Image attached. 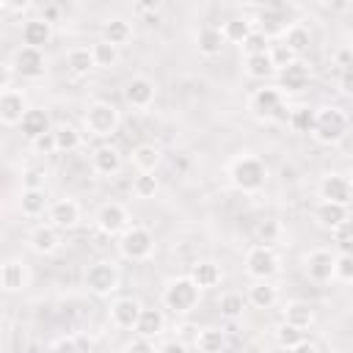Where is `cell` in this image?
I'll use <instances>...</instances> for the list:
<instances>
[{
  "label": "cell",
  "mask_w": 353,
  "mask_h": 353,
  "mask_svg": "<svg viewBox=\"0 0 353 353\" xmlns=\"http://www.w3.org/2000/svg\"><path fill=\"white\" fill-rule=\"evenodd\" d=\"M36 149H39V152H58V149H55V132H47L44 138H39V141H36Z\"/></svg>",
  "instance_id": "f5cc1de1"
},
{
  "label": "cell",
  "mask_w": 353,
  "mask_h": 353,
  "mask_svg": "<svg viewBox=\"0 0 353 353\" xmlns=\"http://www.w3.org/2000/svg\"><path fill=\"white\" fill-rule=\"evenodd\" d=\"M22 135L28 138V141H39V138H44L47 132H52L50 130V116L41 110V108H30L28 113H25V119H22Z\"/></svg>",
  "instance_id": "2e32d148"
},
{
  "label": "cell",
  "mask_w": 353,
  "mask_h": 353,
  "mask_svg": "<svg viewBox=\"0 0 353 353\" xmlns=\"http://www.w3.org/2000/svg\"><path fill=\"white\" fill-rule=\"evenodd\" d=\"M127 353H154V347H152V342L149 339H135V342H130L127 345Z\"/></svg>",
  "instance_id": "816d5d0a"
},
{
  "label": "cell",
  "mask_w": 353,
  "mask_h": 353,
  "mask_svg": "<svg viewBox=\"0 0 353 353\" xmlns=\"http://www.w3.org/2000/svg\"><path fill=\"white\" fill-rule=\"evenodd\" d=\"M279 83H281L284 91H301V88H306V83H309V69H306L301 61H295L292 66L279 69Z\"/></svg>",
  "instance_id": "603a6c76"
},
{
  "label": "cell",
  "mask_w": 353,
  "mask_h": 353,
  "mask_svg": "<svg viewBox=\"0 0 353 353\" xmlns=\"http://www.w3.org/2000/svg\"><path fill=\"white\" fill-rule=\"evenodd\" d=\"M163 325H165V320H163V312L160 309H143L141 317H138L135 331H138L141 339H152V336H157L163 331Z\"/></svg>",
  "instance_id": "4316f807"
},
{
  "label": "cell",
  "mask_w": 353,
  "mask_h": 353,
  "mask_svg": "<svg viewBox=\"0 0 353 353\" xmlns=\"http://www.w3.org/2000/svg\"><path fill=\"white\" fill-rule=\"evenodd\" d=\"M22 182H25V190H44V188H41V185H44V171L30 168V171H25Z\"/></svg>",
  "instance_id": "7dc6e473"
},
{
  "label": "cell",
  "mask_w": 353,
  "mask_h": 353,
  "mask_svg": "<svg viewBox=\"0 0 353 353\" xmlns=\"http://www.w3.org/2000/svg\"><path fill=\"white\" fill-rule=\"evenodd\" d=\"M119 110H116V105H110V102H94V105H88V110H85V127H88V132L91 135H97V138H108V135H113L116 130H119Z\"/></svg>",
  "instance_id": "277c9868"
},
{
  "label": "cell",
  "mask_w": 353,
  "mask_h": 353,
  "mask_svg": "<svg viewBox=\"0 0 353 353\" xmlns=\"http://www.w3.org/2000/svg\"><path fill=\"white\" fill-rule=\"evenodd\" d=\"M306 273H309L312 281H320V284L323 281H331L336 276V259L328 251L317 248V251H312L306 256Z\"/></svg>",
  "instance_id": "30bf717a"
},
{
  "label": "cell",
  "mask_w": 353,
  "mask_h": 353,
  "mask_svg": "<svg viewBox=\"0 0 353 353\" xmlns=\"http://www.w3.org/2000/svg\"><path fill=\"white\" fill-rule=\"evenodd\" d=\"M58 17H61V8H58V6H52V3H47V6L41 8V19H44V22H55Z\"/></svg>",
  "instance_id": "db71d44e"
},
{
  "label": "cell",
  "mask_w": 353,
  "mask_h": 353,
  "mask_svg": "<svg viewBox=\"0 0 353 353\" xmlns=\"http://www.w3.org/2000/svg\"><path fill=\"white\" fill-rule=\"evenodd\" d=\"M221 33H223V39H226V41L243 44V41H245V39L254 33V28H251V22H248V19H240V17H234V19H226V22H223Z\"/></svg>",
  "instance_id": "836d02e7"
},
{
  "label": "cell",
  "mask_w": 353,
  "mask_h": 353,
  "mask_svg": "<svg viewBox=\"0 0 353 353\" xmlns=\"http://www.w3.org/2000/svg\"><path fill=\"white\" fill-rule=\"evenodd\" d=\"M124 99H127L132 108H138V110L149 108V105L154 102V83H152L149 77H132V80L124 85Z\"/></svg>",
  "instance_id": "5bb4252c"
},
{
  "label": "cell",
  "mask_w": 353,
  "mask_h": 353,
  "mask_svg": "<svg viewBox=\"0 0 353 353\" xmlns=\"http://www.w3.org/2000/svg\"><path fill=\"white\" fill-rule=\"evenodd\" d=\"M0 6H3V8H8V11H25V8L30 6V3H25V0H22V3H11V0H0Z\"/></svg>",
  "instance_id": "6f0895ef"
},
{
  "label": "cell",
  "mask_w": 353,
  "mask_h": 353,
  "mask_svg": "<svg viewBox=\"0 0 353 353\" xmlns=\"http://www.w3.org/2000/svg\"><path fill=\"white\" fill-rule=\"evenodd\" d=\"M276 342H279V347L292 350V347H298V345L306 342V339H303V331H301V328H295V325H290V323H281V325L276 328Z\"/></svg>",
  "instance_id": "ab89813d"
},
{
  "label": "cell",
  "mask_w": 353,
  "mask_h": 353,
  "mask_svg": "<svg viewBox=\"0 0 353 353\" xmlns=\"http://www.w3.org/2000/svg\"><path fill=\"white\" fill-rule=\"evenodd\" d=\"M256 22H259V33L268 36V39L287 33V17L279 8H262L259 17H256Z\"/></svg>",
  "instance_id": "44dd1931"
},
{
  "label": "cell",
  "mask_w": 353,
  "mask_h": 353,
  "mask_svg": "<svg viewBox=\"0 0 353 353\" xmlns=\"http://www.w3.org/2000/svg\"><path fill=\"white\" fill-rule=\"evenodd\" d=\"M270 58H273V66L276 69H287V66H292L298 61V55L287 44H273L270 47Z\"/></svg>",
  "instance_id": "f6af8a7d"
},
{
  "label": "cell",
  "mask_w": 353,
  "mask_h": 353,
  "mask_svg": "<svg viewBox=\"0 0 353 353\" xmlns=\"http://www.w3.org/2000/svg\"><path fill=\"white\" fill-rule=\"evenodd\" d=\"M91 52H94V61H97V66H102V69H108V66H113L116 61H119V47L116 44H110V41H97L94 47H91Z\"/></svg>",
  "instance_id": "60d3db41"
},
{
  "label": "cell",
  "mask_w": 353,
  "mask_h": 353,
  "mask_svg": "<svg viewBox=\"0 0 353 353\" xmlns=\"http://www.w3.org/2000/svg\"><path fill=\"white\" fill-rule=\"evenodd\" d=\"M347 127H350V119H347V113L342 108H320L312 135L317 138V143L334 146L347 135Z\"/></svg>",
  "instance_id": "6da1fadb"
},
{
  "label": "cell",
  "mask_w": 353,
  "mask_h": 353,
  "mask_svg": "<svg viewBox=\"0 0 353 353\" xmlns=\"http://www.w3.org/2000/svg\"><path fill=\"white\" fill-rule=\"evenodd\" d=\"M331 11H345V8H350V3H325Z\"/></svg>",
  "instance_id": "94428289"
},
{
  "label": "cell",
  "mask_w": 353,
  "mask_h": 353,
  "mask_svg": "<svg viewBox=\"0 0 353 353\" xmlns=\"http://www.w3.org/2000/svg\"><path fill=\"white\" fill-rule=\"evenodd\" d=\"M55 353H80V350H77V345H74L72 339H61V342L55 345Z\"/></svg>",
  "instance_id": "11a10c76"
},
{
  "label": "cell",
  "mask_w": 353,
  "mask_h": 353,
  "mask_svg": "<svg viewBox=\"0 0 353 353\" xmlns=\"http://www.w3.org/2000/svg\"><path fill=\"white\" fill-rule=\"evenodd\" d=\"M66 66H69L74 74H88V72L97 66V61H94V52H91L88 47H74V50H69V55H66Z\"/></svg>",
  "instance_id": "1f68e13d"
},
{
  "label": "cell",
  "mask_w": 353,
  "mask_h": 353,
  "mask_svg": "<svg viewBox=\"0 0 353 353\" xmlns=\"http://www.w3.org/2000/svg\"><path fill=\"white\" fill-rule=\"evenodd\" d=\"M320 199L347 207L350 199H353V185H350V179L342 176V174H328V176H323V182H320Z\"/></svg>",
  "instance_id": "9c48e42d"
},
{
  "label": "cell",
  "mask_w": 353,
  "mask_h": 353,
  "mask_svg": "<svg viewBox=\"0 0 353 353\" xmlns=\"http://www.w3.org/2000/svg\"><path fill=\"white\" fill-rule=\"evenodd\" d=\"M336 279L353 281V256H336Z\"/></svg>",
  "instance_id": "c3c4849f"
},
{
  "label": "cell",
  "mask_w": 353,
  "mask_h": 353,
  "mask_svg": "<svg viewBox=\"0 0 353 353\" xmlns=\"http://www.w3.org/2000/svg\"><path fill=\"white\" fill-rule=\"evenodd\" d=\"M245 72H248V77H254V80H265V77L276 74L279 69L273 66L270 52H262V55H251V58H245Z\"/></svg>",
  "instance_id": "d6a6232c"
},
{
  "label": "cell",
  "mask_w": 353,
  "mask_h": 353,
  "mask_svg": "<svg viewBox=\"0 0 353 353\" xmlns=\"http://www.w3.org/2000/svg\"><path fill=\"white\" fill-rule=\"evenodd\" d=\"M196 347L199 353H221L226 347V334L221 328H204L196 336Z\"/></svg>",
  "instance_id": "f546056e"
},
{
  "label": "cell",
  "mask_w": 353,
  "mask_h": 353,
  "mask_svg": "<svg viewBox=\"0 0 353 353\" xmlns=\"http://www.w3.org/2000/svg\"><path fill=\"white\" fill-rule=\"evenodd\" d=\"M190 279L196 281L199 290H212V287L221 281V268H218L215 262H196Z\"/></svg>",
  "instance_id": "83f0119b"
},
{
  "label": "cell",
  "mask_w": 353,
  "mask_h": 353,
  "mask_svg": "<svg viewBox=\"0 0 353 353\" xmlns=\"http://www.w3.org/2000/svg\"><path fill=\"white\" fill-rule=\"evenodd\" d=\"M223 41L226 39H223V33L218 28H201L196 33V47H199L201 55H218L221 47H223Z\"/></svg>",
  "instance_id": "f1b7e54d"
},
{
  "label": "cell",
  "mask_w": 353,
  "mask_h": 353,
  "mask_svg": "<svg viewBox=\"0 0 353 353\" xmlns=\"http://www.w3.org/2000/svg\"><path fill=\"white\" fill-rule=\"evenodd\" d=\"M132 165L141 171V174H152L157 165H160V149L152 146V143H141L132 149Z\"/></svg>",
  "instance_id": "d4e9b609"
},
{
  "label": "cell",
  "mask_w": 353,
  "mask_h": 353,
  "mask_svg": "<svg viewBox=\"0 0 353 353\" xmlns=\"http://www.w3.org/2000/svg\"><path fill=\"white\" fill-rule=\"evenodd\" d=\"M14 69L22 77H41L44 74V52L36 47H19L14 55Z\"/></svg>",
  "instance_id": "8fae6325"
},
{
  "label": "cell",
  "mask_w": 353,
  "mask_h": 353,
  "mask_svg": "<svg viewBox=\"0 0 353 353\" xmlns=\"http://www.w3.org/2000/svg\"><path fill=\"white\" fill-rule=\"evenodd\" d=\"M163 303L165 309H171L174 314H185L190 312L196 303H199V287L190 276H182V279H174L165 292H163Z\"/></svg>",
  "instance_id": "3957f363"
},
{
  "label": "cell",
  "mask_w": 353,
  "mask_h": 353,
  "mask_svg": "<svg viewBox=\"0 0 353 353\" xmlns=\"http://www.w3.org/2000/svg\"><path fill=\"white\" fill-rule=\"evenodd\" d=\"M119 270L113 262H94L88 270H85V287L94 292V295H110L116 287H119Z\"/></svg>",
  "instance_id": "ba28073f"
},
{
  "label": "cell",
  "mask_w": 353,
  "mask_h": 353,
  "mask_svg": "<svg viewBox=\"0 0 353 353\" xmlns=\"http://www.w3.org/2000/svg\"><path fill=\"white\" fill-rule=\"evenodd\" d=\"M28 110L30 108H25V97L19 91L8 88V91L0 94V121L3 124H22Z\"/></svg>",
  "instance_id": "4fadbf2b"
},
{
  "label": "cell",
  "mask_w": 353,
  "mask_h": 353,
  "mask_svg": "<svg viewBox=\"0 0 353 353\" xmlns=\"http://www.w3.org/2000/svg\"><path fill=\"white\" fill-rule=\"evenodd\" d=\"M50 221L52 226H61V229H72L77 221H80V207L74 199H61L50 207Z\"/></svg>",
  "instance_id": "e0dca14e"
},
{
  "label": "cell",
  "mask_w": 353,
  "mask_h": 353,
  "mask_svg": "<svg viewBox=\"0 0 353 353\" xmlns=\"http://www.w3.org/2000/svg\"><path fill=\"white\" fill-rule=\"evenodd\" d=\"M91 165H94L97 174L110 176V174H116L121 168V154H119L116 146H97L94 154H91Z\"/></svg>",
  "instance_id": "ac0fdd59"
},
{
  "label": "cell",
  "mask_w": 353,
  "mask_h": 353,
  "mask_svg": "<svg viewBox=\"0 0 353 353\" xmlns=\"http://www.w3.org/2000/svg\"><path fill=\"white\" fill-rule=\"evenodd\" d=\"M119 251H121V256H127V259H132V262H141V259L152 256V251H154V240H152L149 229H143V226H132V229H127V232L121 234V240H119Z\"/></svg>",
  "instance_id": "8992f818"
},
{
  "label": "cell",
  "mask_w": 353,
  "mask_h": 353,
  "mask_svg": "<svg viewBox=\"0 0 353 353\" xmlns=\"http://www.w3.org/2000/svg\"><path fill=\"white\" fill-rule=\"evenodd\" d=\"M22 41H25V47L41 50L50 41V22H44V19H28L22 25Z\"/></svg>",
  "instance_id": "7402d4cb"
},
{
  "label": "cell",
  "mask_w": 353,
  "mask_h": 353,
  "mask_svg": "<svg viewBox=\"0 0 353 353\" xmlns=\"http://www.w3.org/2000/svg\"><path fill=\"white\" fill-rule=\"evenodd\" d=\"M80 353H88V350H80Z\"/></svg>",
  "instance_id": "6125c7cd"
},
{
  "label": "cell",
  "mask_w": 353,
  "mask_h": 353,
  "mask_svg": "<svg viewBox=\"0 0 353 353\" xmlns=\"http://www.w3.org/2000/svg\"><path fill=\"white\" fill-rule=\"evenodd\" d=\"M314 119H317V110L301 105V108H292V113H290L287 121H290V127L295 132H312L314 130Z\"/></svg>",
  "instance_id": "8d00e7d4"
},
{
  "label": "cell",
  "mask_w": 353,
  "mask_h": 353,
  "mask_svg": "<svg viewBox=\"0 0 353 353\" xmlns=\"http://www.w3.org/2000/svg\"><path fill=\"white\" fill-rule=\"evenodd\" d=\"M339 88H342V94L353 97V66H347V69L342 72V77H339Z\"/></svg>",
  "instance_id": "f907efd6"
},
{
  "label": "cell",
  "mask_w": 353,
  "mask_h": 353,
  "mask_svg": "<svg viewBox=\"0 0 353 353\" xmlns=\"http://www.w3.org/2000/svg\"><path fill=\"white\" fill-rule=\"evenodd\" d=\"M58 232H55V226L50 223V226H36L33 232H30V248L36 251V254H52L55 248H58Z\"/></svg>",
  "instance_id": "cb8c5ba5"
},
{
  "label": "cell",
  "mask_w": 353,
  "mask_h": 353,
  "mask_svg": "<svg viewBox=\"0 0 353 353\" xmlns=\"http://www.w3.org/2000/svg\"><path fill=\"white\" fill-rule=\"evenodd\" d=\"M314 218H317L320 226H325V229H331V232H334L339 223L350 221V218H347V207H345V204H334V201H320L317 210H314Z\"/></svg>",
  "instance_id": "d6986e66"
},
{
  "label": "cell",
  "mask_w": 353,
  "mask_h": 353,
  "mask_svg": "<svg viewBox=\"0 0 353 353\" xmlns=\"http://www.w3.org/2000/svg\"><path fill=\"white\" fill-rule=\"evenodd\" d=\"M339 245V256H353V240H342Z\"/></svg>",
  "instance_id": "680465c9"
},
{
  "label": "cell",
  "mask_w": 353,
  "mask_h": 353,
  "mask_svg": "<svg viewBox=\"0 0 353 353\" xmlns=\"http://www.w3.org/2000/svg\"><path fill=\"white\" fill-rule=\"evenodd\" d=\"M312 320H314V312H312V306L306 301H292V303L284 306V323H290V325L303 331V328L312 325Z\"/></svg>",
  "instance_id": "484cf974"
},
{
  "label": "cell",
  "mask_w": 353,
  "mask_h": 353,
  "mask_svg": "<svg viewBox=\"0 0 353 353\" xmlns=\"http://www.w3.org/2000/svg\"><path fill=\"white\" fill-rule=\"evenodd\" d=\"M248 110L256 119H290L284 113V99H281V91L279 88H256L251 94Z\"/></svg>",
  "instance_id": "5b68a950"
},
{
  "label": "cell",
  "mask_w": 353,
  "mask_h": 353,
  "mask_svg": "<svg viewBox=\"0 0 353 353\" xmlns=\"http://www.w3.org/2000/svg\"><path fill=\"white\" fill-rule=\"evenodd\" d=\"M19 207H22V215H41L47 210V193L44 190H22V199H19Z\"/></svg>",
  "instance_id": "d590c367"
},
{
  "label": "cell",
  "mask_w": 353,
  "mask_h": 353,
  "mask_svg": "<svg viewBox=\"0 0 353 353\" xmlns=\"http://www.w3.org/2000/svg\"><path fill=\"white\" fill-rule=\"evenodd\" d=\"M132 193H135L138 199H152V196L157 193V179H154L152 174H138V176L132 179Z\"/></svg>",
  "instance_id": "ee69618b"
},
{
  "label": "cell",
  "mask_w": 353,
  "mask_h": 353,
  "mask_svg": "<svg viewBox=\"0 0 353 353\" xmlns=\"http://www.w3.org/2000/svg\"><path fill=\"white\" fill-rule=\"evenodd\" d=\"M232 185L237 188V190H243V193H256L262 185H265V179H268V165L259 160V157H251V154H245V157H237L234 163H232Z\"/></svg>",
  "instance_id": "7a4b0ae2"
},
{
  "label": "cell",
  "mask_w": 353,
  "mask_h": 353,
  "mask_svg": "<svg viewBox=\"0 0 353 353\" xmlns=\"http://www.w3.org/2000/svg\"><path fill=\"white\" fill-rule=\"evenodd\" d=\"M292 353H317V347L312 342H301L298 347H292Z\"/></svg>",
  "instance_id": "91938a15"
},
{
  "label": "cell",
  "mask_w": 353,
  "mask_h": 353,
  "mask_svg": "<svg viewBox=\"0 0 353 353\" xmlns=\"http://www.w3.org/2000/svg\"><path fill=\"white\" fill-rule=\"evenodd\" d=\"M130 36H132V28H130V22L127 19H108L105 25H102V39L105 41H110V44H124V41H130Z\"/></svg>",
  "instance_id": "4dcf8cb0"
},
{
  "label": "cell",
  "mask_w": 353,
  "mask_h": 353,
  "mask_svg": "<svg viewBox=\"0 0 353 353\" xmlns=\"http://www.w3.org/2000/svg\"><path fill=\"white\" fill-rule=\"evenodd\" d=\"M276 298H279V292H276V287L268 284V281H256V284L248 290V301H251L256 309H270V306L276 303Z\"/></svg>",
  "instance_id": "e575fe53"
},
{
  "label": "cell",
  "mask_w": 353,
  "mask_h": 353,
  "mask_svg": "<svg viewBox=\"0 0 353 353\" xmlns=\"http://www.w3.org/2000/svg\"><path fill=\"white\" fill-rule=\"evenodd\" d=\"M243 52H245V58H251V55H262V52H270V44H268V36H262L259 30H254L243 44Z\"/></svg>",
  "instance_id": "7bdbcfd3"
},
{
  "label": "cell",
  "mask_w": 353,
  "mask_h": 353,
  "mask_svg": "<svg viewBox=\"0 0 353 353\" xmlns=\"http://www.w3.org/2000/svg\"><path fill=\"white\" fill-rule=\"evenodd\" d=\"M97 226L105 232V234H119L124 226H127V210L116 201L105 204L99 212H97Z\"/></svg>",
  "instance_id": "9a60e30c"
},
{
  "label": "cell",
  "mask_w": 353,
  "mask_h": 353,
  "mask_svg": "<svg viewBox=\"0 0 353 353\" xmlns=\"http://www.w3.org/2000/svg\"><path fill=\"white\" fill-rule=\"evenodd\" d=\"M256 240H259V245H270V243H276L279 240V234H281V226H279V221L276 218H265V221H259L256 223Z\"/></svg>",
  "instance_id": "b9f144b4"
},
{
  "label": "cell",
  "mask_w": 353,
  "mask_h": 353,
  "mask_svg": "<svg viewBox=\"0 0 353 353\" xmlns=\"http://www.w3.org/2000/svg\"><path fill=\"white\" fill-rule=\"evenodd\" d=\"M221 314L229 317V320L240 317V314H243V295H237V292L223 295V298H221Z\"/></svg>",
  "instance_id": "bcb514c9"
},
{
  "label": "cell",
  "mask_w": 353,
  "mask_h": 353,
  "mask_svg": "<svg viewBox=\"0 0 353 353\" xmlns=\"http://www.w3.org/2000/svg\"><path fill=\"white\" fill-rule=\"evenodd\" d=\"M279 270V256L270 245H254L245 254V273L256 281H268Z\"/></svg>",
  "instance_id": "52a82bcc"
},
{
  "label": "cell",
  "mask_w": 353,
  "mask_h": 353,
  "mask_svg": "<svg viewBox=\"0 0 353 353\" xmlns=\"http://www.w3.org/2000/svg\"><path fill=\"white\" fill-rule=\"evenodd\" d=\"M0 284H3V290H8V292L22 290V287L28 284V270H25V265H22L19 259H8V262L3 265V270H0Z\"/></svg>",
  "instance_id": "ffe728a7"
},
{
  "label": "cell",
  "mask_w": 353,
  "mask_h": 353,
  "mask_svg": "<svg viewBox=\"0 0 353 353\" xmlns=\"http://www.w3.org/2000/svg\"><path fill=\"white\" fill-rule=\"evenodd\" d=\"M157 353H188V347H185L182 342H165Z\"/></svg>",
  "instance_id": "9f6ffc18"
},
{
  "label": "cell",
  "mask_w": 353,
  "mask_h": 353,
  "mask_svg": "<svg viewBox=\"0 0 353 353\" xmlns=\"http://www.w3.org/2000/svg\"><path fill=\"white\" fill-rule=\"evenodd\" d=\"M284 44H287L295 55H301V52L309 47V28H303V25H290L287 33H284Z\"/></svg>",
  "instance_id": "74e56055"
},
{
  "label": "cell",
  "mask_w": 353,
  "mask_h": 353,
  "mask_svg": "<svg viewBox=\"0 0 353 353\" xmlns=\"http://www.w3.org/2000/svg\"><path fill=\"white\" fill-rule=\"evenodd\" d=\"M334 237H336V243H342V240H353V221L339 223V226L334 229Z\"/></svg>",
  "instance_id": "681fc988"
},
{
  "label": "cell",
  "mask_w": 353,
  "mask_h": 353,
  "mask_svg": "<svg viewBox=\"0 0 353 353\" xmlns=\"http://www.w3.org/2000/svg\"><path fill=\"white\" fill-rule=\"evenodd\" d=\"M52 132H55V149H58V152H74V149L80 146V132H77L74 127L61 124V127L52 130Z\"/></svg>",
  "instance_id": "f35d334b"
},
{
  "label": "cell",
  "mask_w": 353,
  "mask_h": 353,
  "mask_svg": "<svg viewBox=\"0 0 353 353\" xmlns=\"http://www.w3.org/2000/svg\"><path fill=\"white\" fill-rule=\"evenodd\" d=\"M141 312H143V306H141L135 298H116V301L110 303V320H113V325H119V328H135Z\"/></svg>",
  "instance_id": "7c38bea8"
}]
</instances>
